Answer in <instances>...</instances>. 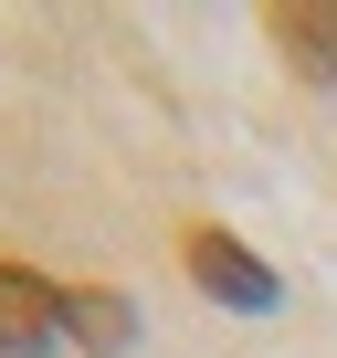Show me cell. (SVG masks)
Wrapping results in <instances>:
<instances>
[{
  "label": "cell",
  "mask_w": 337,
  "mask_h": 358,
  "mask_svg": "<svg viewBox=\"0 0 337 358\" xmlns=\"http://www.w3.org/2000/svg\"><path fill=\"white\" fill-rule=\"evenodd\" d=\"M274 43H285V64L295 74H316V85H337V0H274Z\"/></svg>",
  "instance_id": "277c9868"
},
{
  "label": "cell",
  "mask_w": 337,
  "mask_h": 358,
  "mask_svg": "<svg viewBox=\"0 0 337 358\" xmlns=\"http://www.w3.org/2000/svg\"><path fill=\"white\" fill-rule=\"evenodd\" d=\"M53 348H64V285L0 264V358H53Z\"/></svg>",
  "instance_id": "7a4b0ae2"
},
{
  "label": "cell",
  "mask_w": 337,
  "mask_h": 358,
  "mask_svg": "<svg viewBox=\"0 0 337 358\" xmlns=\"http://www.w3.org/2000/svg\"><path fill=\"white\" fill-rule=\"evenodd\" d=\"M64 337H74L85 358H127V348H137V306H127L116 285H64Z\"/></svg>",
  "instance_id": "3957f363"
},
{
  "label": "cell",
  "mask_w": 337,
  "mask_h": 358,
  "mask_svg": "<svg viewBox=\"0 0 337 358\" xmlns=\"http://www.w3.org/2000/svg\"><path fill=\"white\" fill-rule=\"evenodd\" d=\"M190 274H201V295H211V306H243V316H274V306H285L274 264H264V253H243L232 232H190Z\"/></svg>",
  "instance_id": "6da1fadb"
}]
</instances>
